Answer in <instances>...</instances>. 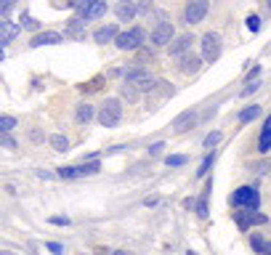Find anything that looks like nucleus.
<instances>
[{"instance_id": "79ce46f5", "label": "nucleus", "mask_w": 271, "mask_h": 255, "mask_svg": "<svg viewBox=\"0 0 271 255\" xmlns=\"http://www.w3.org/2000/svg\"><path fill=\"white\" fill-rule=\"evenodd\" d=\"M115 255H133V252H128V250H117Z\"/></svg>"}, {"instance_id": "423d86ee", "label": "nucleus", "mask_w": 271, "mask_h": 255, "mask_svg": "<svg viewBox=\"0 0 271 255\" xmlns=\"http://www.w3.org/2000/svg\"><path fill=\"white\" fill-rule=\"evenodd\" d=\"M101 170L99 162H82V165H67V167H59V178H82V176H96Z\"/></svg>"}, {"instance_id": "6ab92c4d", "label": "nucleus", "mask_w": 271, "mask_h": 255, "mask_svg": "<svg viewBox=\"0 0 271 255\" xmlns=\"http://www.w3.org/2000/svg\"><path fill=\"white\" fill-rule=\"evenodd\" d=\"M234 221H237V226H239V231H247L250 226H253V213L239 210V213H234Z\"/></svg>"}, {"instance_id": "a211bd4d", "label": "nucleus", "mask_w": 271, "mask_h": 255, "mask_svg": "<svg viewBox=\"0 0 271 255\" xmlns=\"http://www.w3.org/2000/svg\"><path fill=\"white\" fill-rule=\"evenodd\" d=\"M210 192H213V184H208V189H205L202 197L197 200V215L200 218H208V197H210Z\"/></svg>"}, {"instance_id": "c9c22d12", "label": "nucleus", "mask_w": 271, "mask_h": 255, "mask_svg": "<svg viewBox=\"0 0 271 255\" xmlns=\"http://www.w3.org/2000/svg\"><path fill=\"white\" fill-rule=\"evenodd\" d=\"M268 170H271V162H260L253 167V173H268Z\"/></svg>"}, {"instance_id": "f8f14e48", "label": "nucleus", "mask_w": 271, "mask_h": 255, "mask_svg": "<svg viewBox=\"0 0 271 255\" xmlns=\"http://www.w3.org/2000/svg\"><path fill=\"white\" fill-rule=\"evenodd\" d=\"M192 43H194V35H178L175 40L170 43V56H186L189 53V48H192Z\"/></svg>"}, {"instance_id": "7ed1b4c3", "label": "nucleus", "mask_w": 271, "mask_h": 255, "mask_svg": "<svg viewBox=\"0 0 271 255\" xmlns=\"http://www.w3.org/2000/svg\"><path fill=\"white\" fill-rule=\"evenodd\" d=\"M231 205L234 207H247V210H258V205H260V194H258V189L255 186H239L234 194H231Z\"/></svg>"}, {"instance_id": "f3484780", "label": "nucleus", "mask_w": 271, "mask_h": 255, "mask_svg": "<svg viewBox=\"0 0 271 255\" xmlns=\"http://www.w3.org/2000/svg\"><path fill=\"white\" fill-rule=\"evenodd\" d=\"M136 11H138V8L133 3H120V6H115V14H117L120 22H130V19L136 16Z\"/></svg>"}, {"instance_id": "2f4dec72", "label": "nucleus", "mask_w": 271, "mask_h": 255, "mask_svg": "<svg viewBox=\"0 0 271 255\" xmlns=\"http://www.w3.org/2000/svg\"><path fill=\"white\" fill-rule=\"evenodd\" d=\"M123 99L136 101V99H138V91H136V88H130V85H123Z\"/></svg>"}, {"instance_id": "a878e982", "label": "nucleus", "mask_w": 271, "mask_h": 255, "mask_svg": "<svg viewBox=\"0 0 271 255\" xmlns=\"http://www.w3.org/2000/svg\"><path fill=\"white\" fill-rule=\"evenodd\" d=\"M221 138H223V133H221V130H213V133H210L208 138H205V149H213V146H216Z\"/></svg>"}, {"instance_id": "f03ea898", "label": "nucleus", "mask_w": 271, "mask_h": 255, "mask_svg": "<svg viewBox=\"0 0 271 255\" xmlns=\"http://www.w3.org/2000/svg\"><path fill=\"white\" fill-rule=\"evenodd\" d=\"M123 120V101L120 99H107L99 109V122L104 128H115L117 122Z\"/></svg>"}, {"instance_id": "0eeeda50", "label": "nucleus", "mask_w": 271, "mask_h": 255, "mask_svg": "<svg viewBox=\"0 0 271 255\" xmlns=\"http://www.w3.org/2000/svg\"><path fill=\"white\" fill-rule=\"evenodd\" d=\"M208 11H210V6H208V0H192L189 6L184 8V22L186 24H200L205 16H208Z\"/></svg>"}, {"instance_id": "e433bc0d", "label": "nucleus", "mask_w": 271, "mask_h": 255, "mask_svg": "<svg viewBox=\"0 0 271 255\" xmlns=\"http://www.w3.org/2000/svg\"><path fill=\"white\" fill-rule=\"evenodd\" d=\"M51 223H53V226H69V218H61V215H53V218H51Z\"/></svg>"}, {"instance_id": "ea45409f", "label": "nucleus", "mask_w": 271, "mask_h": 255, "mask_svg": "<svg viewBox=\"0 0 271 255\" xmlns=\"http://www.w3.org/2000/svg\"><path fill=\"white\" fill-rule=\"evenodd\" d=\"M48 250L56 252V255H61V244H56V242H48Z\"/></svg>"}, {"instance_id": "6e6552de", "label": "nucleus", "mask_w": 271, "mask_h": 255, "mask_svg": "<svg viewBox=\"0 0 271 255\" xmlns=\"http://www.w3.org/2000/svg\"><path fill=\"white\" fill-rule=\"evenodd\" d=\"M173 40H175V27H173L170 22H160V24L152 30V43L157 45V48H165V45L170 48Z\"/></svg>"}, {"instance_id": "9d476101", "label": "nucleus", "mask_w": 271, "mask_h": 255, "mask_svg": "<svg viewBox=\"0 0 271 255\" xmlns=\"http://www.w3.org/2000/svg\"><path fill=\"white\" fill-rule=\"evenodd\" d=\"M194 122H197V112H194V109H186V112H181V115L170 122V128L175 130V133H186V130L194 125Z\"/></svg>"}, {"instance_id": "72a5a7b5", "label": "nucleus", "mask_w": 271, "mask_h": 255, "mask_svg": "<svg viewBox=\"0 0 271 255\" xmlns=\"http://www.w3.org/2000/svg\"><path fill=\"white\" fill-rule=\"evenodd\" d=\"M268 221V215H263V213H253V226L258 223V226H263Z\"/></svg>"}, {"instance_id": "393cba45", "label": "nucleus", "mask_w": 271, "mask_h": 255, "mask_svg": "<svg viewBox=\"0 0 271 255\" xmlns=\"http://www.w3.org/2000/svg\"><path fill=\"white\" fill-rule=\"evenodd\" d=\"M266 239L263 237H260V234H253V237H250V247H253L255 252H260V255H263V250H266Z\"/></svg>"}, {"instance_id": "f257e3e1", "label": "nucleus", "mask_w": 271, "mask_h": 255, "mask_svg": "<svg viewBox=\"0 0 271 255\" xmlns=\"http://www.w3.org/2000/svg\"><path fill=\"white\" fill-rule=\"evenodd\" d=\"M125 82L123 85H130V88H136L138 93L141 91H152L154 85H157V80L149 74V69H144V67H133V69H125V77H123Z\"/></svg>"}, {"instance_id": "c03bdc74", "label": "nucleus", "mask_w": 271, "mask_h": 255, "mask_svg": "<svg viewBox=\"0 0 271 255\" xmlns=\"http://www.w3.org/2000/svg\"><path fill=\"white\" fill-rule=\"evenodd\" d=\"M6 255H14V252H6Z\"/></svg>"}, {"instance_id": "5701e85b", "label": "nucleus", "mask_w": 271, "mask_h": 255, "mask_svg": "<svg viewBox=\"0 0 271 255\" xmlns=\"http://www.w3.org/2000/svg\"><path fill=\"white\" fill-rule=\"evenodd\" d=\"M258 115H260V107H258V104H253V107H247V109H242V112H239V122L245 125V122L255 120Z\"/></svg>"}, {"instance_id": "4468645a", "label": "nucleus", "mask_w": 271, "mask_h": 255, "mask_svg": "<svg viewBox=\"0 0 271 255\" xmlns=\"http://www.w3.org/2000/svg\"><path fill=\"white\" fill-rule=\"evenodd\" d=\"M59 43H64V37L59 32H37L30 40L32 48H40V45H59Z\"/></svg>"}, {"instance_id": "7c9ffc66", "label": "nucleus", "mask_w": 271, "mask_h": 255, "mask_svg": "<svg viewBox=\"0 0 271 255\" xmlns=\"http://www.w3.org/2000/svg\"><path fill=\"white\" fill-rule=\"evenodd\" d=\"M247 30H250V32H258V30H260V16H255V14L247 16Z\"/></svg>"}, {"instance_id": "ddd939ff", "label": "nucleus", "mask_w": 271, "mask_h": 255, "mask_svg": "<svg viewBox=\"0 0 271 255\" xmlns=\"http://www.w3.org/2000/svg\"><path fill=\"white\" fill-rule=\"evenodd\" d=\"M117 24H104V27H99L96 32H93V40L101 43V45H107V43H115L117 40Z\"/></svg>"}, {"instance_id": "9b49d317", "label": "nucleus", "mask_w": 271, "mask_h": 255, "mask_svg": "<svg viewBox=\"0 0 271 255\" xmlns=\"http://www.w3.org/2000/svg\"><path fill=\"white\" fill-rule=\"evenodd\" d=\"M64 37H72V40H85V22L80 16H72L67 27H64Z\"/></svg>"}, {"instance_id": "2eb2a0df", "label": "nucleus", "mask_w": 271, "mask_h": 255, "mask_svg": "<svg viewBox=\"0 0 271 255\" xmlns=\"http://www.w3.org/2000/svg\"><path fill=\"white\" fill-rule=\"evenodd\" d=\"M202 67V59L200 56H194V53H186V56H181V64H178V72L181 74H194Z\"/></svg>"}, {"instance_id": "473e14b6", "label": "nucleus", "mask_w": 271, "mask_h": 255, "mask_svg": "<svg viewBox=\"0 0 271 255\" xmlns=\"http://www.w3.org/2000/svg\"><path fill=\"white\" fill-rule=\"evenodd\" d=\"M27 30H40V22L37 19H32V16H24V22H22Z\"/></svg>"}, {"instance_id": "1a4fd4ad", "label": "nucleus", "mask_w": 271, "mask_h": 255, "mask_svg": "<svg viewBox=\"0 0 271 255\" xmlns=\"http://www.w3.org/2000/svg\"><path fill=\"white\" fill-rule=\"evenodd\" d=\"M77 14L82 22H91V19H101L107 14V3H77Z\"/></svg>"}, {"instance_id": "dca6fc26", "label": "nucleus", "mask_w": 271, "mask_h": 255, "mask_svg": "<svg viewBox=\"0 0 271 255\" xmlns=\"http://www.w3.org/2000/svg\"><path fill=\"white\" fill-rule=\"evenodd\" d=\"M93 117H99V115L93 112V107H91L88 101L77 104V109H74V122H77V125H88V122H91Z\"/></svg>"}, {"instance_id": "a18cd8bd", "label": "nucleus", "mask_w": 271, "mask_h": 255, "mask_svg": "<svg viewBox=\"0 0 271 255\" xmlns=\"http://www.w3.org/2000/svg\"><path fill=\"white\" fill-rule=\"evenodd\" d=\"M268 8H271V3H268Z\"/></svg>"}, {"instance_id": "58836bf2", "label": "nucleus", "mask_w": 271, "mask_h": 255, "mask_svg": "<svg viewBox=\"0 0 271 255\" xmlns=\"http://www.w3.org/2000/svg\"><path fill=\"white\" fill-rule=\"evenodd\" d=\"M3 144H6L8 149H16V141H14L11 136H3Z\"/></svg>"}, {"instance_id": "c756f323", "label": "nucleus", "mask_w": 271, "mask_h": 255, "mask_svg": "<svg viewBox=\"0 0 271 255\" xmlns=\"http://www.w3.org/2000/svg\"><path fill=\"white\" fill-rule=\"evenodd\" d=\"M165 162L170 165V167H181V165H186V157L184 154H173V157H167Z\"/></svg>"}, {"instance_id": "37998d69", "label": "nucleus", "mask_w": 271, "mask_h": 255, "mask_svg": "<svg viewBox=\"0 0 271 255\" xmlns=\"http://www.w3.org/2000/svg\"><path fill=\"white\" fill-rule=\"evenodd\" d=\"M263 255H271V242L266 244V250H263Z\"/></svg>"}, {"instance_id": "4be33fe9", "label": "nucleus", "mask_w": 271, "mask_h": 255, "mask_svg": "<svg viewBox=\"0 0 271 255\" xmlns=\"http://www.w3.org/2000/svg\"><path fill=\"white\" fill-rule=\"evenodd\" d=\"M268 146H271V117L266 120L263 133H260V141H258V149H260V152H268Z\"/></svg>"}, {"instance_id": "f704fd0d", "label": "nucleus", "mask_w": 271, "mask_h": 255, "mask_svg": "<svg viewBox=\"0 0 271 255\" xmlns=\"http://www.w3.org/2000/svg\"><path fill=\"white\" fill-rule=\"evenodd\" d=\"M162 149H165V144H162V141H160V144H152V146H149V154H152V157H157V154L162 152Z\"/></svg>"}, {"instance_id": "a19ab883", "label": "nucleus", "mask_w": 271, "mask_h": 255, "mask_svg": "<svg viewBox=\"0 0 271 255\" xmlns=\"http://www.w3.org/2000/svg\"><path fill=\"white\" fill-rule=\"evenodd\" d=\"M144 205H146V207H154V205H157V197H149V200H144Z\"/></svg>"}, {"instance_id": "b1692460", "label": "nucleus", "mask_w": 271, "mask_h": 255, "mask_svg": "<svg viewBox=\"0 0 271 255\" xmlns=\"http://www.w3.org/2000/svg\"><path fill=\"white\" fill-rule=\"evenodd\" d=\"M14 128H16V120H14L11 115H3V117H0V130H3V136H8Z\"/></svg>"}, {"instance_id": "aec40b11", "label": "nucleus", "mask_w": 271, "mask_h": 255, "mask_svg": "<svg viewBox=\"0 0 271 255\" xmlns=\"http://www.w3.org/2000/svg\"><path fill=\"white\" fill-rule=\"evenodd\" d=\"M48 141H51V146L56 149V152H69V138H67V136H61V133H53Z\"/></svg>"}, {"instance_id": "20e7f679", "label": "nucleus", "mask_w": 271, "mask_h": 255, "mask_svg": "<svg viewBox=\"0 0 271 255\" xmlns=\"http://www.w3.org/2000/svg\"><path fill=\"white\" fill-rule=\"evenodd\" d=\"M144 40H146L144 27H133V30H128V32H120L117 40H115V45H117L120 51H138Z\"/></svg>"}, {"instance_id": "412c9836", "label": "nucleus", "mask_w": 271, "mask_h": 255, "mask_svg": "<svg viewBox=\"0 0 271 255\" xmlns=\"http://www.w3.org/2000/svg\"><path fill=\"white\" fill-rule=\"evenodd\" d=\"M0 27H3V45H8L19 35V27L14 22H0Z\"/></svg>"}, {"instance_id": "39448f33", "label": "nucleus", "mask_w": 271, "mask_h": 255, "mask_svg": "<svg viewBox=\"0 0 271 255\" xmlns=\"http://www.w3.org/2000/svg\"><path fill=\"white\" fill-rule=\"evenodd\" d=\"M202 59L208 61V64H213V61H218V56H221V51H223V40H221V35L218 32H208L202 37Z\"/></svg>"}, {"instance_id": "c85d7f7f", "label": "nucleus", "mask_w": 271, "mask_h": 255, "mask_svg": "<svg viewBox=\"0 0 271 255\" xmlns=\"http://www.w3.org/2000/svg\"><path fill=\"white\" fill-rule=\"evenodd\" d=\"M30 141H32V144H43V141H45V133H43L40 128H30Z\"/></svg>"}, {"instance_id": "bb28decb", "label": "nucleus", "mask_w": 271, "mask_h": 255, "mask_svg": "<svg viewBox=\"0 0 271 255\" xmlns=\"http://www.w3.org/2000/svg\"><path fill=\"white\" fill-rule=\"evenodd\" d=\"M101 82H104V77H96V80H91V82H85V85H80V91H82V93L99 91V88H101Z\"/></svg>"}, {"instance_id": "4c0bfd02", "label": "nucleus", "mask_w": 271, "mask_h": 255, "mask_svg": "<svg viewBox=\"0 0 271 255\" xmlns=\"http://www.w3.org/2000/svg\"><path fill=\"white\" fill-rule=\"evenodd\" d=\"M258 88H260V82H250L247 88L242 91V96H250V93H253V91H258Z\"/></svg>"}, {"instance_id": "cd10ccee", "label": "nucleus", "mask_w": 271, "mask_h": 255, "mask_svg": "<svg viewBox=\"0 0 271 255\" xmlns=\"http://www.w3.org/2000/svg\"><path fill=\"white\" fill-rule=\"evenodd\" d=\"M213 159H216L213 154H208V157L202 159V165H200V170H197V176H200V178H202V176H208V170H210V165H213Z\"/></svg>"}]
</instances>
